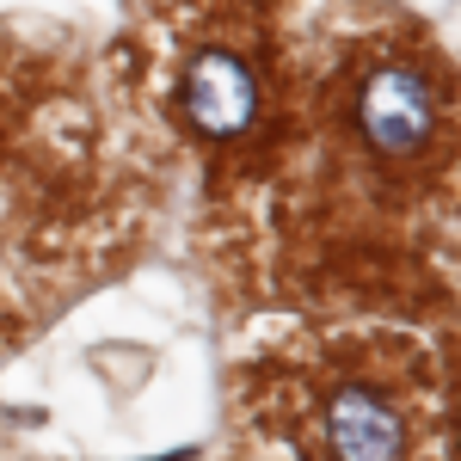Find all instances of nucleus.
I'll list each match as a JSON object with an SVG mask.
<instances>
[{"instance_id": "obj_3", "label": "nucleus", "mask_w": 461, "mask_h": 461, "mask_svg": "<svg viewBox=\"0 0 461 461\" xmlns=\"http://www.w3.org/2000/svg\"><path fill=\"white\" fill-rule=\"evenodd\" d=\"M178 105H185V117H191L197 136L228 142V136L252 130V117H258V80H252V68L234 50H203V56H191V68H185Z\"/></svg>"}, {"instance_id": "obj_1", "label": "nucleus", "mask_w": 461, "mask_h": 461, "mask_svg": "<svg viewBox=\"0 0 461 461\" xmlns=\"http://www.w3.org/2000/svg\"><path fill=\"white\" fill-rule=\"evenodd\" d=\"M357 130H363V142L375 154H393V160L430 148V136H437V86H430V74L412 68V62L375 68L363 80V93H357Z\"/></svg>"}, {"instance_id": "obj_2", "label": "nucleus", "mask_w": 461, "mask_h": 461, "mask_svg": "<svg viewBox=\"0 0 461 461\" xmlns=\"http://www.w3.org/2000/svg\"><path fill=\"white\" fill-rule=\"evenodd\" d=\"M320 443L332 461H412L406 406L375 382H339L320 406Z\"/></svg>"}]
</instances>
